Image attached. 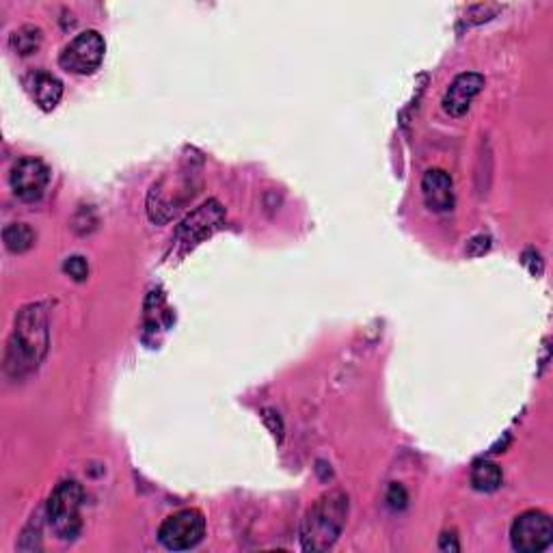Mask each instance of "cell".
<instances>
[{"label": "cell", "instance_id": "8992f818", "mask_svg": "<svg viewBox=\"0 0 553 553\" xmlns=\"http://www.w3.org/2000/svg\"><path fill=\"white\" fill-rule=\"evenodd\" d=\"M206 536V517L197 508H184L167 517L158 528V541L169 551H188Z\"/></svg>", "mask_w": 553, "mask_h": 553}, {"label": "cell", "instance_id": "ba28073f", "mask_svg": "<svg viewBox=\"0 0 553 553\" xmlns=\"http://www.w3.org/2000/svg\"><path fill=\"white\" fill-rule=\"evenodd\" d=\"M104 52V37L98 31H83L61 50L59 65L70 74L89 76L102 65Z\"/></svg>", "mask_w": 553, "mask_h": 553}, {"label": "cell", "instance_id": "44dd1931", "mask_svg": "<svg viewBox=\"0 0 553 553\" xmlns=\"http://www.w3.org/2000/svg\"><path fill=\"white\" fill-rule=\"evenodd\" d=\"M439 549L441 551H450V553L461 551V543H458L456 532H443L439 536Z\"/></svg>", "mask_w": 553, "mask_h": 553}, {"label": "cell", "instance_id": "5bb4252c", "mask_svg": "<svg viewBox=\"0 0 553 553\" xmlns=\"http://www.w3.org/2000/svg\"><path fill=\"white\" fill-rule=\"evenodd\" d=\"M42 42H44L42 29H39V26H33V24L20 26V29L13 31L11 37H9L11 50L16 52V55H20V57L35 55V52L39 48H42Z\"/></svg>", "mask_w": 553, "mask_h": 553}, {"label": "cell", "instance_id": "6da1fadb", "mask_svg": "<svg viewBox=\"0 0 553 553\" xmlns=\"http://www.w3.org/2000/svg\"><path fill=\"white\" fill-rule=\"evenodd\" d=\"M50 346L46 305L31 303L20 309L7 344V372L20 379L39 368Z\"/></svg>", "mask_w": 553, "mask_h": 553}, {"label": "cell", "instance_id": "30bf717a", "mask_svg": "<svg viewBox=\"0 0 553 553\" xmlns=\"http://www.w3.org/2000/svg\"><path fill=\"white\" fill-rule=\"evenodd\" d=\"M482 89H484L482 74H476V72L458 74L443 93V100H441L443 111L450 117H463L471 109V102L480 96Z\"/></svg>", "mask_w": 553, "mask_h": 553}, {"label": "cell", "instance_id": "7c38bea8", "mask_svg": "<svg viewBox=\"0 0 553 553\" xmlns=\"http://www.w3.org/2000/svg\"><path fill=\"white\" fill-rule=\"evenodd\" d=\"M24 87L31 93L33 102L46 113L55 111L63 98V83L55 74H50L46 70L31 72L24 78Z\"/></svg>", "mask_w": 553, "mask_h": 553}, {"label": "cell", "instance_id": "e0dca14e", "mask_svg": "<svg viewBox=\"0 0 553 553\" xmlns=\"http://www.w3.org/2000/svg\"><path fill=\"white\" fill-rule=\"evenodd\" d=\"M65 275H70L74 281H85L89 277V264L83 255H72L63 262Z\"/></svg>", "mask_w": 553, "mask_h": 553}, {"label": "cell", "instance_id": "8fae6325", "mask_svg": "<svg viewBox=\"0 0 553 553\" xmlns=\"http://www.w3.org/2000/svg\"><path fill=\"white\" fill-rule=\"evenodd\" d=\"M422 197L430 212L445 214L454 208V182L443 169H428L422 178Z\"/></svg>", "mask_w": 553, "mask_h": 553}, {"label": "cell", "instance_id": "9c48e42d", "mask_svg": "<svg viewBox=\"0 0 553 553\" xmlns=\"http://www.w3.org/2000/svg\"><path fill=\"white\" fill-rule=\"evenodd\" d=\"M9 184L11 191L24 204H35L44 197L46 188L50 184V169L44 163V160L26 156L20 158L16 165L11 169L9 175Z\"/></svg>", "mask_w": 553, "mask_h": 553}, {"label": "cell", "instance_id": "3957f363", "mask_svg": "<svg viewBox=\"0 0 553 553\" xmlns=\"http://www.w3.org/2000/svg\"><path fill=\"white\" fill-rule=\"evenodd\" d=\"M85 491L76 480H61L46 502V519L61 541H74L83 530L80 508Z\"/></svg>", "mask_w": 553, "mask_h": 553}, {"label": "cell", "instance_id": "d6986e66", "mask_svg": "<svg viewBox=\"0 0 553 553\" xmlns=\"http://www.w3.org/2000/svg\"><path fill=\"white\" fill-rule=\"evenodd\" d=\"M491 249V238L489 236H474L467 242V255H484Z\"/></svg>", "mask_w": 553, "mask_h": 553}, {"label": "cell", "instance_id": "5b68a950", "mask_svg": "<svg viewBox=\"0 0 553 553\" xmlns=\"http://www.w3.org/2000/svg\"><path fill=\"white\" fill-rule=\"evenodd\" d=\"M225 223V208L219 199H208L206 204L195 208L188 217L178 225L173 236V253L182 258L188 251H193L214 232H219Z\"/></svg>", "mask_w": 553, "mask_h": 553}, {"label": "cell", "instance_id": "ffe728a7", "mask_svg": "<svg viewBox=\"0 0 553 553\" xmlns=\"http://www.w3.org/2000/svg\"><path fill=\"white\" fill-rule=\"evenodd\" d=\"M262 413H264V422H266V426L271 428V433L277 437V441H281V437H283V422H281L279 413H275L273 409H264Z\"/></svg>", "mask_w": 553, "mask_h": 553}, {"label": "cell", "instance_id": "52a82bcc", "mask_svg": "<svg viewBox=\"0 0 553 553\" xmlns=\"http://www.w3.org/2000/svg\"><path fill=\"white\" fill-rule=\"evenodd\" d=\"M510 543L519 553H541L553 543V521L543 510H525L510 525Z\"/></svg>", "mask_w": 553, "mask_h": 553}, {"label": "cell", "instance_id": "2e32d148", "mask_svg": "<svg viewBox=\"0 0 553 553\" xmlns=\"http://www.w3.org/2000/svg\"><path fill=\"white\" fill-rule=\"evenodd\" d=\"M385 502L391 510H404L409 504V493L407 489L402 487L400 482H391L387 487V495H385Z\"/></svg>", "mask_w": 553, "mask_h": 553}, {"label": "cell", "instance_id": "7a4b0ae2", "mask_svg": "<svg viewBox=\"0 0 553 553\" xmlns=\"http://www.w3.org/2000/svg\"><path fill=\"white\" fill-rule=\"evenodd\" d=\"M348 508V495L340 489L320 495L301 521L303 551H329L346 528Z\"/></svg>", "mask_w": 553, "mask_h": 553}, {"label": "cell", "instance_id": "4fadbf2b", "mask_svg": "<svg viewBox=\"0 0 553 553\" xmlns=\"http://www.w3.org/2000/svg\"><path fill=\"white\" fill-rule=\"evenodd\" d=\"M471 487L480 493H493L499 487H502L504 482V474L499 465L491 463V461H476L474 467H471Z\"/></svg>", "mask_w": 553, "mask_h": 553}, {"label": "cell", "instance_id": "277c9868", "mask_svg": "<svg viewBox=\"0 0 553 553\" xmlns=\"http://www.w3.org/2000/svg\"><path fill=\"white\" fill-rule=\"evenodd\" d=\"M195 171L184 169L167 173L165 178H160L150 195H147V214L154 223H167L171 221L178 210L186 204L188 199H193L197 193V186L193 184Z\"/></svg>", "mask_w": 553, "mask_h": 553}, {"label": "cell", "instance_id": "ac0fdd59", "mask_svg": "<svg viewBox=\"0 0 553 553\" xmlns=\"http://www.w3.org/2000/svg\"><path fill=\"white\" fill-rule=\"evenodd\" d=\"M523 264L530 268V273L534 277H541L543 275V258H541V253L530 249V251H525L523 253Z\"/></svg>", "mask_w": 553, "mask_h": 553}, {"label": "cell", "instance_id": "9a60e30c", "mask_svg": "<svg viewBox=\"0 0 553 553\" xmlns=\"http://www.w3.org/2000/svg\"><path fill=\"white\" fill-rule=\"evenodd\" d=\"M3 242L11 253H26L35 245V232L26 223H9L3 229Z\"/></svg>", "mask_w": 553, "mask_h": 553}]
</instances>
